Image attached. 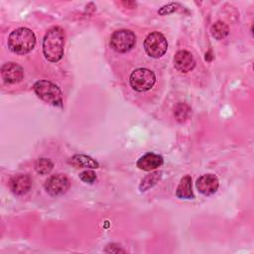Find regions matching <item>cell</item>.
<instances>
[{
    "instance_id": "7a4b0ae2",
    "label": "cell",
    "mask_w": 254,
    "mask_h": 254,
    "mask_svg": "<svg viewBox=\"0 0 254 254\" xmlns=\"http://www.w3.org/2000/svg\"><path fill=\"white\" fill-rule=\"evenodd\" d=\"M7 43L11 52L17 55H24L35 48L36 37L32 30L22 27L10 33Z\"/></svg>"
},
{
    "instance_id": "4fadbf2b",
    "label": "cell",
    "mask_w": 254,
    "mask_h": 254,
    "mask_svg": "<svg viewBox=\"0 0 254 254\" xmlns=\"http://www.w3.org/2000/svg\"><path fill=\"white\" fill-rule=\"evenodd\" d=\"M176 194L178 197L184 199H192L194 197V194L191 190V178L190 176L187 175L181 180L177 188Z\"/></svg>"
},
{
    "instance_id": "e0dca14e",
    "label": "cell",
    "mask_w": 254,
    "mask_h": 254,
    "mask_svg": "<svg viewBox=\"0 0 254 254\" xmlns=\"http://www.w3.org/2000/svg\"><path fill=\"white\" fill-rule=\"evenodd\" d=\"M54 167L53 162L50 159L47 158H41L38 160L36 164V170L41 175H47L49 174Z\"/></svg>"
},
{
    "instance_id": "2e32d148",
    "label": "cell",
    "mask_w": 254,
    "mask_h": 254,
    "mask_svg": "<svg viewBox=\"0 0 254 254\" xmlns=\"http://www.w3.org/2000/svg\"><path fill=\"white\" fill-rule=\"evenodd\" d=\"M174 115L179 122H185L190 116V108L185 103H178L174 109Z\"/></svg>"
},
{
    "instance_id": "8992f818",
    "label": "cell",
    "mask_w": 254,
    "mask_h": 254,
    "mask_svg": "<svg viewBox=\"0 0 254 254\" xmlns=\"http://www.w3.org/2000/svg\"><path fill=\"white\" fill-rule=\"evenodd\" d=\"M136 43L135 34L126 29L115 31L110 38L111 48L118 53H126L130 51Z\"/></svg>"
},
{
    "instance_id": "277c9868",
    "label": "cell",
    "mask_w": 254,
    "mask_h": 254,
    "mask_svg": "<svg viewBox=\"0 0 254 254\" xmlns=\"http://www.w3.org/2000/svg\"><path fill=\"white\" fill-rule=\"evenodd\" d=\"M144 48L150 57L158 59L164 56L167 52L168 42L162 33L155 31L146 37L144 41Z\"/></svg>"
},
{
    "instance_id": "9a60e30c",
    "label": "cell",
    "mask_w": 254,
    "mask_h": 254,
    "mask_svg": "<svg viewBox=\"0 0 254 254\" xmlns=\"http://www.w3.org/2000/svg\"><path fill=\"white\" fill-rule=\"evenodd\" d=\"M210 32H211V35L216 40H221V39L225 38L228 35L229 30H228V27L225 23H223L221 21H217L211 26Z\"/></svg>"
},
{
    "instance_id": "ba28073f",
    "label": "cell",
    "mask_w": 254,
    "mask_h": 254,
    "mask_svg": "<svg viewBox=\"0 0 254 254\" xmlns=\"http://www.w3.org/2000/svg\"><path fill=\"white\" fill-rule=\"evenodd\" d=\"M219 187V182L216 176L212 174H206L200 176L196 181V189L204 195H210L216 192Z\"/></svg>"
},
{
    "instance_id": "7c38bea8",
    "label": "cell",
    "mask_w": 254,
    "mask_h": 254,
    "mask_svg": "<svg viewBox=\"0 0 254 254\" xmlns=\"http://www.w3.org/2000/svg\"><path fill=\"white\" fill-rule=\"evenodd\" d=\"M163 164V157L154 154V153H147L140 157L137 161V167L143 171H152L159 168Z\"/></svg>"
},
{
    "instance_id": "9c48e42d",
    "label": "cell",
    "mask_w": 254,
    "mask_h": 254,
    "mask_svg": "<svg viewBox=\"0 0 254 254\" xmlns=\"http://www.w3.org/2000/svg\"><path fill=\"white\" fill-rule=\"evenodd\" d=\"M2 78L8 83H17L22 80L24 71L23 68L15 63H6L1 67Z\"/></svg>"
},
{
    "instance_id": "6da1fadb",
    "label": "cell",
    "mask_w": 254,
    "mask_h": 254,
    "mask_svg": "<svg viewBox=\"0 0 254 254\" xmlns=\"http://www.w3.org/2000/svg\"><path fill=\"white\" fill-rule=\"evenodd\" d=\"M64 32L61 27H53L46 33L43 40L45 58L53 63L59 62L64 51Z\"/></svg>"
},
{
    "instance_id": "3957f363",
    "label": "cell",
    "mask_w": 254,
    "mask_h": 254,
    "mask_svg": "<svg viewBox=\"0 0 254 254\" xmlns=\"http://www.w3.org/2000/svg\"><path fill=\"white\" fill-rule=\"evenodd\" d=\"M34 91L44 101L54 106H62L63 93L60 87L49 80H39L34 84Z\"/></svg>"
},
{
    "instance_id": "30bf717a",
    "label": "cell",
    "mask_w": 254,
    "mask_h": 254,
    "mask_svg": "<svg viewBox=\"0 0 254 254\" xmlns=\"http://www.w3.org/2000/svg\"><path fill=\"white\" fill-rule=\"evenodd\" d=\"M175 67L181 72H189L190 71L194 65L195 62L192 55L188 51H179L174 58Z\"/></svg>"
},
{
    "instance_id": "ffe728a7",
    "label": "cell",
    "mask_w": 254,
    "mask_h": 254,
    "mask_svg": "<svg viewBox=\"0 0 254 254\" xmlns=\"http://www.w3.org/2000/svg\"><path fill=\"white\" fill-rule=\"evenodd\" d=\"M178 7H180V5L178 3H170L166 6H163L160 10H159V14L160 15H166V14H170V13H173L175 12Z\"/></svg>"
},
{
    "instance_id": "8fae6325",
    "label": "cell",
    "mask_w": 254,
    "mask_h": 254,
    "mask_svg": "<svg viewBox=\"0 0 254 254\" xmlns=\"http://www.w3.org/2000/svg\"><path fill=\"white\" fill-rule=\"evenodd\" d=\"M32 186V180L27 175H18L9 181V188L13 193L21 195L26 193Z\"/></svg>"
},
{
    "instance_id": "5bb4252c",
    "label": "cell",
    "mask_w": 254,
    "mask_h": 254,
    "mask_svg": "<svg viewBox=\"0 0 254 254\" xmlns=\"http://www.w3.org/2000/svg\"><path fill=\"white\" fill-rule=\"evenodd\" d=\"M70 164H72L75 167L79 168H91V169H96L98 168V163L93 160L91 157L82 155V154H77L74 155L70 158Z\"/></svg>"
},
{
    "instance_id": "52a82bcc",
    "label": "cell",
    "mask_w": 254,
    "mask_h": 254,
    "mask_svg": "<svg viewBox=\"0 0 254 254\" xmlns=\"http://www.w3.org/2000/svg\"><path fill=\"white\" fill-rule=\"evenodd\" d=\"M69 188V181L68 179L63 175L58 174L51 176L45 183V189L47 192L53 196L61 195L64 193Z\"/></svg>"
},
{
    "instance_id": "ac0fdd59",
    "label": "cell",
    "mask_w": 254,
    "mask_h": 254,
    "mask_svg": "<svg viewBox=\"0 0 254 254\" xmlns=\"http://www.w3.org/2000/svg\"><path fill=\"white\" fill-rule=\"evenodd\" d=\"M160 177H161V176H160V173H153V174H151L150 176L146 177V178L142 181V184H141V186H140V190H145L151 188L153 185L156 184L157 181H159Z\"/></svg>"
},
{
    "instance_id": "5b68a950",
    "label": "cell",
    "mask_w": 254,
    "mask_h": 254,
    "mask_svg": "<svg viewBox=\"0 0 254 254\" xmlns=\"http://www.w3.org/2000/svg\"><path fill=\"white\" fill-rule=\"evenodd\" d=\"M130 84L136 91H147L153 87L156 82L155 73L148 68H137L130 75Z\"/></svg>"
},
{
    "instance_id": "d6986e66",
    "label": "cell",
    "mask_w": 254,
    "mask_h": 254,
    "mask_svg": "<svg viewBox=\"0 0 254 254\" xmlns=\"http://www.w3.org/2000/svg\"><path fill=\"white\" fill-rule=\"evenodd\" d=\"M79 179L84 183L92 184L96 180V175L93 171L86 170V171H83L79 174Z\"/></svg>"
}]
</instances>
